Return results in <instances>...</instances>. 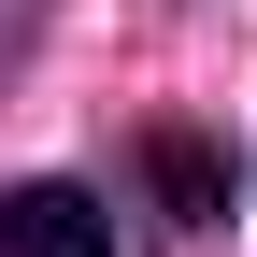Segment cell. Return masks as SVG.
<instances>
[{"instance_id":"1","label":"cell","mask_w":257,"mask_h":257,"mask_svg":"<svg viewBox=\"0 0 257 257\" xmlns=\"http://www.w3.org/2000/svg\"><path fill=\"white\" fill-rule=\"evenodd\" d=\"M0 243L15 257H114V200L72 186V172H29L15 200H0Z\"/></svg>"},{"instance_id":"2","label":"cell","mask_w":257,"mask_h":257,"mask_svg":"<svg viewBox=\"0 0 257 257\" xmlns=\"http://www.w3.org/2000/svg\"><path fill=\"white\" fill-rule=\"evenodd\" d=\"M143 186H157L172 229H214V214H229V157H214L200 128H143Z\"/></svg>"}]
</instances>
